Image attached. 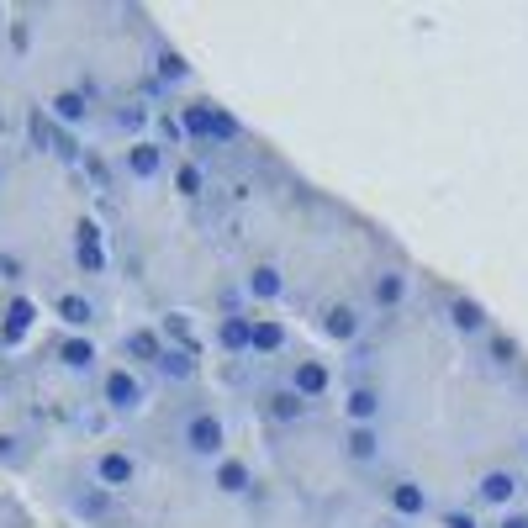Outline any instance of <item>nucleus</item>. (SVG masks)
<instances>
[{"label":"nucleus","mask_w":528,"mask_h":528,"mask_svg":"<svg viewBox=\"0 0 528 528\" xmlns=\"http://www.w3.org/2000/svg\"><path fill=\"white\" fill-rule=\"evenodd\" d=\"M249 338H254V317H243V312H222L217 317V344L228 354H249Z\"/></svg>","instance_id":"nucleus-22"},{"label":"nucleus","mask_w":528,"mask_h":528,"mask_svg":"<svg viewBox=\"0 0 528 528\" xmlns=\"http://www.w3.org/2000/svg\"><path fill=\"white\" fill-rule=\"evenodd\" d=\"M122 349H127V360H138V365H159L169 344H164L159 328H132V333L122 338Z\"/></svg>","instance_id":"nucleus-21"},{"label":"nucleus","mask_w":528,"mask_h":528,"mask_svg":"<svg viewBox=\"0 0 528 528\" xmlns=\"http://www.w3.org/2000/svg\"><path fill=\"white\" fill-rule=\"evenodd\" d=\"M101 402H106V412H117V418H127V412H143V402H148L143 375L127 370V365L106 370V375H101Z\"/></svg>","instance_id":"nucleus-2"},{"label":"nucleus","mask_w":528,"mask_h":528,"mask_svg":"<svg viewBox=\"0 0 528 528\" xmlns=\"http://www.w3.org/2000/svg\"><path fill=\"white\" fill-rule=\"evenodd\" d=\"M386 507H391L396 518H423L428 513V486L412 481V476H396L386 486Z\"/></svg>","instance_id":"nucleus-13"},{"label":"nucleus","mask_w":528,"mask_h":528,"mask_svg":"<svg viewBox=\"0 0 528 528\" xmlns=\"http://www.w3.org/2000/svg\"><path fill=\"white\" fill-rule=\"evenodd\" d=\"M317 328H323L333 344H360V338H365V312L354 307V301L338 296V301H328V307L317 312Z\"/></svg>","instance_id":"nucleus-4"},{"label":"nucleus","mask_w":528,"mask_h":528,"mask_svg":"<svg viewBox=\"0 0 528 528\" xmlns=\"http://www.w3.org/2000/svg\"><path fill=\"white\" fill-rule=\"evenodd\" d=\"M259 412H264V423L296 428V423H307V418H312V402H307V396H296L286 381H275V386H264V391H259Z\"/></svg>","instance_id":"nucleus-3"},{"label":"nucleus","mask_w":528,"mask_h":528,"mask_svg":"<svg viewBox=\"0 0 528 528\" xmlns=\"http://www.w3.org/2000/svg\"><path fill=\"white\" fill-rule=\"evenodd\" d=\"M291 344V333L280 317H254V338H249V354H259V360H270V354H280Z\"/></svg>","instance_id":"nucleus-20"},{"label":"nucleus","mask_w":528,"mask_h":528,"mask_svg":"<svg viewBox=\"0 0 528 528\" xmlns=\"http://www.w3.org/2000/svg\"><path fill=\"white\" fill-rule=\"evenodd\" d=\"M175 191H180L185 201H201V196H206V169H201L196 159H180V164H175Z\"/></svg>","instance_id":"nucleus-28"},{"label":"nucleus","mask_w":528,"mask_h":528,"mask_svg":"<svg viewBox=\"0 0 528 528\" xmlns=\"http://www.w3.org/2000/svg\"><path fill=\"white\" fill-rule=\"evenodd\" d=\"M449 328L465 333V338H486L492 333V312H486V301H476V296H449Z\"/></svg>","instance_id":"nucleus-10"},{"label":"nucleus","mask_w":528,"mask_h":528,"mask_svg":"<svg viewBox=\"0 0 528 528\" xmlns=\"http://www.w3.org/2000/svg\"><path fill=\"white\" fill-rule=\"evenodd\" d=\"M85 175L96 180V191H111V164L101 154H85Z\"/></svg>","instance_id":"nucleus-33"},{"label":"nucleus","mask_w":528,"mask_h":528,"mask_svg":"<svg viewBox=\"0 0 528 528\" xmlns=\"http://www.w3.org/2000/svg\"><path fill=\"white\" fill-rule=\"evenodd\" d=\"M381 412H386V391L381 386L375 381H349V391H344V423L349 428H370Z\"/></svg>","instance_id":"nucleus-6"},{"label":"nucleus","mask_w":528,"mask_h":528,"mask_svg":"<svg viewBox=\"0 0 528 528\" xmlns=\"http://www.w3.org/2000/svg\"><path fill=\"white\" fill-rule=\"evenodd\" d=\"M159 333H164L169 349H191V354H201L196 328H191V312H164V317H159Z\"/></svg>","instance_id":"nucleus-24"},{"label":"nucleus","mask_w":528,"mask_h":528,"mask_svg":"<svg viewBox=\"0 0 528 528\" xmlns=\"http://www.w3.org/2000/svg\"><path fill=\"white\" fill-rule=\"evenodd\" d=\"M122 164H127V175L132 180H159L164 175V143H154V138H138L122 154Z\"/></svg>","instance_id":"nucleus-15"},{"label":"nucleus","mask_w":528,"mask_h":528,"mask_svg":"<svg viewBox=\"0 0 528 528\" xmlns=\"http://www.w3.org/2000/svg\"><path fill=\"white\" fill-rule=\"evenodd\" d=\"M111 497H117V492H106V486H96V492H80V497H74V513H80V518H106V513H111Z\"/></svg>","instance_id":"nucleus-31"},{"label":"nucleus","mask_w":528,"mask_h":528,"mask_svg":"<svg viewBox=\"0 0 528 528\" xmlns=\"http://www.w3.org/2000/svg\"><path fill=\"white\" fill-rule=\"evenodd\" d=\"M159 132L169 143H185V132H180V117H159Z\"/></svg>","instance_id":"nucleus-36"},{"label":"nucleus","mask_w":528,"mask_h":528,"mask_svg":"<svg viewBox=\"0 0 528 528\" xmlns=\"http://www.w3.org/2000/svg\"><path fill=\"white\" fill-rule=\"evenodd\" d=\"M22 275H27V264H22V259H16V254H0V280H11V286H16Z\"/></svg>","instance_id":"nucleus-35"},{"label":"nucleus","mask_w":528,"mask_h":528,"mask_svg":"<svg viewBox=\"0 0 528 528\" xmlns=\"http://www.w3.org/2000/svg\"><path fill=\"white\" fill-rule=\"evenodd\" d=\"M96 360H101V349H96V338H85V333H69L64 344H59V365L64 370H96Z\"/></svg>","instance_id":"nucleus-23"},{"label":"nucleus","mask_w":528,"mask_h":528,"mask_svg":"<svg viewBox=\"0 0 528 528\" xmlns=\"http://www.w3.org/2000/svg\"><path fill=\"white\" fill-rule=\"evenodd\" d=\"M381 428H344V444H338V449H344V460L349 465H375V460H381Z\"/></svg>","instance_id":"nucleus-18"},{"label":"nucleus","mask_w":528,"mask_h":528,"mask_svg":"<svg viewBox=\"0 0 528 528\" xmlns=\"http://www.w3.org/2000/svg\"><path fill=\"white\" fill-rule=\"evenodd\" d=\"M53 317H59L64 328L85 333L90 323H96V301H90L85 291H59V296H53Z\"/></svg>","instance_id":"nucleus-17"},{"label":"nucleus","mask_w":528,"mask_h":528,"mask_svg":"<svg viewBox=\"0 0 528 528\" xmlns=\"http://www.w3.org/2000/svg\"><path fill=\"white\" fill-rule=\"evenodd\" d=\"M154 74H159L164 85H185V80H191V64H185V53L159 48V53H154Z\"/></svg>","instance_id":"nucleus-29"},{"label":"nucleus","mask_w":528,"mask_h":528,"mask_svg":"<svg viewBox=\"0 0 528 528\" xmlns=\"http://www.w3.org/2000/svg\"><path fill=\"white\" fill-rule=\"evenodd\" d=\"M286 386H291L296 396H307V402H323V396L333 391V370H328L323 360H312V354H307V360H296V365H291Z\"/></svg>","instance_id":"nucleus-8"},{"label":"nucleus","mask_w":528,"mask_h":528,"mask_svg":"<svg viewBox=\"0 0 528 528\" xmlns=\"http://www.w3.org/2000/svg\"><path fill=\"white\" fill-rule=\"evenodd\" d=\"M132 481H138V460H132L127 449H101L96 455V486H106V492H127Z\"/></svg>","instance_id":"nucleus-9"},{"label":"nucleus","mask_w":528,"mask_h":528,"mask_svg":"<svg viewBox=\"0 0 528 528\" xmlns=\"http://www.w3.org/2000/svg\"><path fill=\"white\" fill-rule=\"evenodd\" d=\"M159 375H164V381H196V370H201V360H196V354L191 349H164V360L154 365Z\"/></svg>","instance_id":"nucleus-27"},{"label":"nucleus","mask_w":528,"mask_h":528,"mask_svg":"<svg viewBox=\"0 0 528 528\" xmlns=\"http://www.w3.org/2000/svg\"><path fill=\"white\" fill-rule=\"evenodd\" d=\"M238 138H243V122L233 117L228 106H217V101H212V143L228 148V143H238Z\"/></svg>","instance_id":"nucleus-30"},{"label":"nucleus","mask_w":528,"mask_h":528,"mask_svg":"<svg viewBox=\"0 0 528 528\" xmlns=\"http://www.w3.org/2000/svg\"><path fill=\"white\" fill-rule=\"evenodd\" d=\"M243 291H249L254 301H280L286 296V275H280V264L264 259V264H254V270L243 275Z\"/></svg>","instance_id":"nucleus-19"},{"label":"nucleus","mask_w":528,"mask_h":528,"mask_svg":"<svg viewBox=\"0 0 528 528\" xmlns=\"http://www.w3.org/2000/svg\"><path fill=\"white\" fill-rule=\"evenodd\" d=\"M180 444L191 449L196 460H212L217 465L222 455H228V423H222L217 412L201 407V412H191V418L180 423Z\"/></svg>","instance_id":"nucleus-1"},{"label":"nucleus","mask_w":528,"mask_h":528,"mask_svg":"<svg viewBox=\"0 0 528 528\" xmlns=\"http://www.w3.org/2000/svg\"><path fill=\"white\" fill-rule=\"evenodd\" d=\"M407 296H412V275H407V270H396V264L370 280V307L381 312V317H396V312L407 307Z\"/></svg>","instance_id":"nucleus-7"},{"label":"nucleus","mask_w":528,"mask_h":528,"mask_svg":"<svg viewBox=\"0 0 528 528\" xmlns=\"http://www.w3.org/2000/svg\"><path fill=\"white\" fill-rule=\"evenodd\" d=\"M212 486H217L222 497H249L254 492V465L243 460V455H222L212 465Z\"/></svg>","instance_id":"nucleus-11"},{"label":"nucleus","mask_w":528,"mask_h":528,"mask_svg":"<svg viewBox=\"0 0 528 528\" xmlns=\"http://www.w3.org/2000/svg\"><path fill=\"white\" fill-rule=\"evenodd\" d=\"M439 528H481V523H476V513H470V507H444Z\"/></svg>","instance_id":"nucleus-34"},{"label":"nucleus","mask_w":528,"mask_h":528,"mask_svg":"<svg viewBox=\"0 0 528 528\" xmlns=\"http://www.w3.org/2000/svg\"><path fill=\"white\" fill-rule=\"evenodd\" d=\"M497 528H528V513H507Z\"/></svg>","instance_id":"nucleus-37"},{"label":"nucleus","mask_w":528,"mask_h":528,"mask_svg":"<svg viewBox=\"0 0 528 528\" xmlns=\"http://www.w3.org/2000/svg\"><path fill=\"white\" fill-rule=\"evenodd\" d=\"M74 264H80V275H106V233L96 217H80L74 222Z\"/></svg>","instance_id":"nucleus-5"},{"label":"nucleus","mask_w":528,"mask_h":528,"mask_svg":"<svg viewBox=\"0 0 528 528\" xmlns=\"http://www.w3.org/2000/svg\"><path fill=\"white\" fill-rule=\"evenodd\" d=\"M0 180H6V164H0Z\"/></svg>","instance_id":"nucleus-38"},{"label":"nucleus","mask_w":528,"mask_h":528,"mask_svg":"<svg viewBox=\"0 0 528 528\" xmlns=\"http://www.w3.org/2000/svg\"><path fill=\"white\" fill-rule=\"evenodd\" d=\"M32 323H37V301H32V296H11V301H6V323H0V344L16 349V344L32 333Z\"/></svg>","instance_id":"nucleus-16"},{"label":"nucleus","mask_w":528,"mask_h":528,"mask_svg":"<svg viewBox=\"0 0 528 528\" xmlns=\"http://www.w3.org/2000/svg\"><path fill=\"white\" fill-rule=\"evenodd\" d=\"M48 117L59 122V127H85L90 122V96L80 85H69V90H53V101H48Z\"/></svg>","instance_id":"nucleus-14"},{"label":"nucleus","mask_w":528,"mask_h":528,"mask_svg":"<svg viewBox=\"0 0 528 528\" xmlns=\"http://www.w3.org/2000/svg\"><path fill=\"white\" fill-rule=\"evenodd\" d=\"M481 344H486V360H492L497 370H513V365L523 360L518 338H513V333H502V328H492V333H486V338H481Z\"/></svg>","instance_id":"nucleus-26"},{"label":"nucleus","mask_w":528,"mask_h":528,"mask_svg":"<svg viewBox=\"0 0 528 528\" xmlns=\"http://www.w3.org/2000/svg\"><path fill=\"white\" fill-rule=\"evenodd\" d=\"M523 492V476L518 470H486V476L476 481V502L481 507H513Z\"/></svg>","instance_id":"nucleus-12"},{"label":"nucleus","mask_w":528,"mask_h":528,"mask_svg":"<svg viewBox=\"0 0 528 528\" xmlns=\"http://www.w3.org/2000/svg\"><path fill=\"white\" fill-rule=\"evenodd\" d=\"M180 132H185L191 143H212V101L180 106Z\"/></svg>","instance_id":"nucleus-25"},{"label":"nucleus","mask_w":528,"mask_h":528,"mask_svg":"<svg viewBox=\"0 0 528 528\" xmlns=\"http://www.w3.org/2000/svg\"><path fill=\"white\" fill-rule=\"evenodd\" d=\"M148 117H154V111H148L143 101H132V106H122V111H117V127H122V132H132V143H138V138H143V127H148Z\"/></svg>","instance_id":"nucleus-32"}]
</instances>
